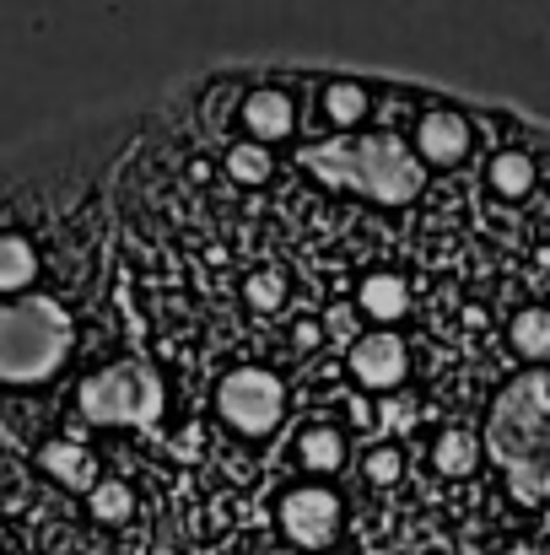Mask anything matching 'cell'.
I'll list each match as a JSON object with an SVG mask.
<instances>
[{"mask_svg": "<svg viewBox=\"0 0 550 555\" xmlns=\"http://www.w3.org/2000/svg\"><path fill=\"white\" fill-rule=\"evenodd\" d=\"M475 152V125L464 119V108L443 103V108H426L410 130V157L415 168H464Z\"/></svg>", "mask_w": 550, "mask_h": 555, "instance_id": "1", "label": "cell"}, {"mask_svg": "<svg viewBox=\"0 0 550 555\" xmlns=\"http://www.w3.org/2000/svg\"><path fill=\"white\" fill-rule=\"evenodd\" d=\"M281 524H286V534H292L297 545H324V540H335L341 507H335L330 491H297V496L286 502Z\"/></svg>", "mask_w": 550, "mask_h": 555, "instance_id": "2", "label": "cell"}]
</instances>
